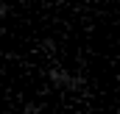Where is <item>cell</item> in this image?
Here are the masks:
<instances>
[{
    "label": "cell",
    "instance_id": "obj_2",
    "mask_svg": "<svg viewBox=\"0 0 120 114\" xmlns=\"http://www.w3.org/2000/svg\"><path fill=\"white\" fill-rule=\"evenodd\" d=\"M115 114H120V103H117V109H115Z\"/></svg>",
    "mask_w": 120,
    "mask_h": 114
},
{
    "label": "cell",
    "instance_id": "obj_1",
    "mask_svg": "<svg viewBox=\"0 0 120 114\" xmlns=\"http://www.w3.org/2000/svg\"><path fill=\"white\" fill-rule=\"evenodd\" d=\"M48 81H50V86L67 89V92H81L84 89V78L64 70V67H48Z\"/></svg>",
    "mask_w": 120,
    "mask_h": 114
}]
</instances>
